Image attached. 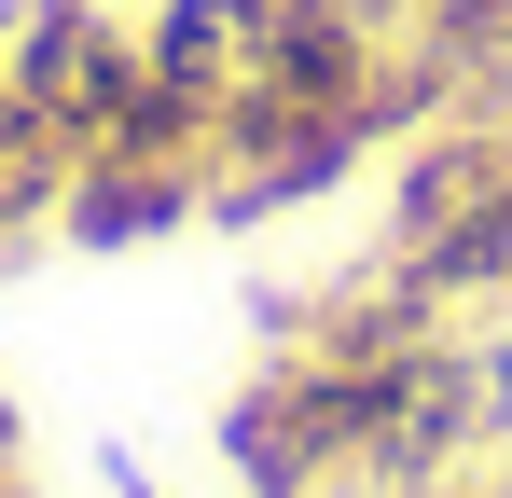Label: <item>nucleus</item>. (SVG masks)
<instances>
[{
	"mask_svg": "<svg viewBox=\"0 0 512 498\" xmlns=\"http://www.w3.org/2000/svg\"><path fill=\"white\" fill-rule=\"evenodd\" d=\"M485 498H512V443H499V471H485Z\"/></svg>",
	"mask_w": 512,
	"mask_h": 498,
	"instance_id": "5",
	"label": "nucleus"
},
{
	"mask_svg": "<svg viewBox=\"0 0 512 498\" xmlns=\"http://www.w3.org/2000/svg\"><path fill=\"white\" fill-rule=\"evenodd\" d=\"M56 208H70V139L0 83V236L28 249V236H56Z\"/></svg>",
	"mask_w": 512,
	"mask_h": 498,
	"instance_id": "3",
	"label": "nucleus"
},
{
	"mask_svg": "<svg viewBox=\"0 0 512 498\" xmlns=\"http://www.w3.org/2000/svg\"><path fill=\"white\" fill-rule=\"evenodd\" d=\"M139 56L167 97L208 111V139H222V111L263 97V56H277V0H139Z\"/></svg>",
	"mask_w": 512,
	"mask_h": 498,
	"instance_id": "1",
	"label": "nucleus"
},
{
	"mask_svg": "<svg viewBox=\"0 0 512 498\" xmlns=\"http://www.w3.org/2000/svg\"><path fill=\"white\" fill-rule=\"evenodd\" d=\"M180 222H208V166H153V153L70 166V208H56L70 249H153V236H180Z\"/></svg>",
	"mask_w": 512,
	"mask_h": 498,
	"instance_id": "2",
	"label": "nucleus"
},
{
	"mask_svg": "<svg viewBox=\"0 0 512 498\" xmlns=\"http://www.w3.org/2000/svg\"><path fill=\"white\" fill-rule=\"evenodd\" d=\"M0 498H28V415L0 402Z\"/></svg>",
	"mask_w": 512,
	"mask_h": 498,
	"instance_id": "4",
	"label": "nucleus"
}]
</instances>
